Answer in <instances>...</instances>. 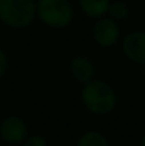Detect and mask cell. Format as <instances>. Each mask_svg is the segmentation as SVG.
<instances>
[{"mask_svg": "<svg viewBox=\"0 0 145 146\" xmlns=\"http://www.w3.org/2000/svg\"><path fill=\"white\" fill-rule=\"evenodd\" d=\"M81 10L93 17V19H98L101 16H104L111 4V0H78Z\"/></svg>", "mask_w": 145, "mask_h": 146, "instance_id": "obj_8", "label": "cell"}, {"mask_svg": "<svg viewBox=\"0 0 145 146\" xmlns=\"http://www.w3.org/2000/svg\"><path fill=\"white\" fill-rule=\"evenodd\" d=\"M24 146H47V142L43 136H39V135H34L29 139H26Z\"/></svg>", "mask_w": 145, "mask_h": 146, "instance_id": "obj_11", "label": "cell"}, {"mask_svg": "<svg viewBox=\"0 0 145 146\" xmlns=\"http://www.w3.org/2000/svg\"><path fill=\"white\" fill-rule=\"evenodd\" d=\"M70 71L71 75L78 82H88L94 77V65L93 62L86 57H74L70 62Z\"/></svg>", "mask_w": 145, "mask_h": 146, "instance_id": "obj_7", "label": "cell"}, {"mask_svg": "<svg viewBox=\"0 0 145 146\" xmlns=\"http://www.w3.org/2000/svg\"><path fill=\"white\" fill-rule=\"evenodd\" d=\"M122 50L134 62L145 64V31H134L124 38Z\"/></svg>", "mask_w": 145, "mask_h": 146, "instance_id": "obj_6", "label": "cell"}, {"mask_svg": "<svg viewBox=\"0 0 145 146\" xmlns=\"http://www.w3.org/2000/svg\"><path fill=\"white\" fill-rule=\"evenodd\" d=\"M6 70H7V57H6V54L0 50V78L4 75Z\"/></svg>", "mask_w": 145, "mask_h": 146, "instance_id": "obj_12", "label": "cell"}, {"mask_svg": "<svg viewBox=\"0 0 145 146\" xmlns=\"http://www.w3.org/2000/svg\"><path fill=\"white\" fill-rule=\"evenodd\" d=\"M108 11H110V14H111V17L114 20H124L130 14V9H128V6L124 1H114V3H111Z\"/></svg>", "mask_w": 145, "mask_h": 146, "instance_id": "obj_10", "label": "cell"}, {"mask_svg": "<svg viewBox=\"0 0 145 146\" xmlns=\"http://www.w3.org/2000/svg\"><path fill=\"white\" fill-rule=\"evenodd\" d=\"M94 38L102 47L114 46L120 38V27L114 19H101L94 26Z\"/></svg>", "mask_w": 145, "mask_h": 146, "instance_id": "obj_5", "label": "cell"}, {"mask_svg": "<svg viewBox=\"0 0 145 146\" xmlns=\"http://www.w3.org/2000/svg\"><path fill=\"white\" fill-rule=\"evenodd\" d=\"M142 146H145V136H144V141H142Z\"/></svg>", "mask_w": 145, "mask_h": 146, "instance_id": "obj_13", "label": "cell"}, {"mask_svg": "<svg viewBox=\"0 0 145 146\" xmlns=\"http://www.w3.org/2000/svg\"><path fill=\"white\" fill-rule=\"evenodd\" d=\"M77 146H110L108 141L104 135L96 131L86 132L77 142Z\"/></svg>", "mask_w": 145, "mask_h": 146, "instance_id": "obj_9", "label": "cell"}, {"mask_svg": "<svg viewBox=\"0 0 145 146\" xmlns=\"http://www.w3.org/2000/svg\"><path fill=\"white\" fill-rule=\"evenodd\" d=\"M34 0H0V21L14 29H24L36 17Z\"/></svg>", "mask_w": 145, "mask_h": 146, "instance_id": "obj_2", "label": "cell"}, {"mask_svg": "<svg viewBox=\"0 0 145 146\" xmlns=\"http://www.w3.org/2000/svg\"><path fill=\"white\" fill-rule=\"evenodd\" d=\"M0 135L9 143H13V145L21 143L26 141L27 126L23 119L17 116H9L0 125Z\"/></svg>", "mask_w": 145, "mask_h": 146, "instance_id": "obj_4", "label": "cell"}, {"mask_svg": "<svg viewBox=\"0 0 145 146\" xmlns=\"http://www.w3.org/2000/svg\"><path fill=\"white\" fill-rule=\"evenodd\" d=\"M39 19L54 29H63L73 20V6L68 0H39L36 3Z\"/></svg>", "mask_w": 145, "mask_h": 146, "instance_id": "obj_3", "label": "cell"}, {"mask_svg": "<svg viewBox=\"0 0 145 146\" xmlns=\"http://www.w3.org/2000/svg\"><path fill=\"white\" fill-rule=\"evenodd\" d=\"M81 98L88 111L97 115L110 113L115 108V92L104 81H88L83 88Z\"/></svg>", "mask_w": 145, "mask_h": 146, "instance_id": "obj_1", "label": "cell"}]
</instances>
